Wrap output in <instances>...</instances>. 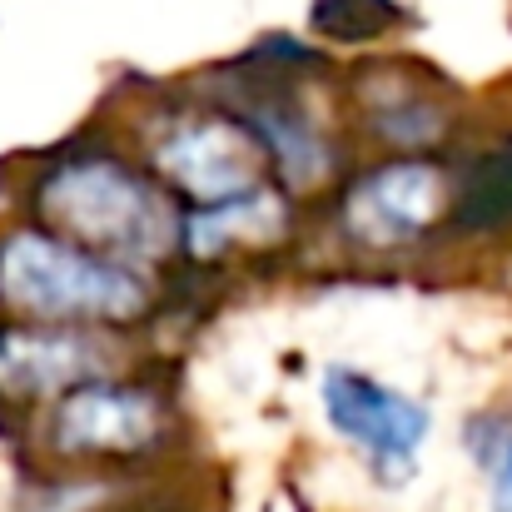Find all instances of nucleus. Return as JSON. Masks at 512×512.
<instances>
[{"instance_id": "obj_11", "label": "nucleus", "mask_w": 512, "mask_h": 512, "mask_svg": "<svg viewBox=\"0 0 512 512\" xmlns=\"http://www.w3.org/2000/svg\"><path fill=\"white\" fill-rule=\"evenodd\" d=\"M453 224L483 234L512 224V155H488L453 194Z\"/></svg>"}, {"instance_id": "obj_5", "label": "nucleus", "mask_w": 512, "mask_h": 512, "mask_svg": "<svg viewBox=\"0 0 512 512\" xmlns=\"http://www.w3.org/2000/svg\"><path fill=\"white\" fill-rule=\"evenodd\" d=\"M458 184L433 155H393L348 179L339 194V229L348 244L388 254L428 239L443 219H453Z\"/></svg>"}, {"instance_id": "obj_9", "label": "nucleus", "mask_w": 512, "mask_h": 512, "mask_svg": "<svg viewBox=\"0 0 512 512\" xmlns=\"http://www.w3.org/2000/svg\"><path fill=\"white\" fill-rule=\"evenodd\" d=\"M239 115L259 130L269 160L279 165L294 194H309L334 174V145L319 130V120L304 110V100L289 90V80L274 75L269 85H259L249 100H239Z\"/></svg>"}, {"instance_id": "obj_1", "label": "nucleus", "mask_w": 512, "mask_h": 512, "mask_svg": "<svg viewBox=\"0 0 512 512\" xmlns=\"http://www.w3.org/2000/svg\"><path fill=\"white\" fill-rule=\"evenodd\" d=\"M30 204L45 229L135 264H165L184 239V214L160 174H145L110 150H65L30 184Z\"/></svg>"}, {"instance_id": "obj_2", "label": "nucleus", "mask_w": 512, "mask_h": 512, "mask_svg": "<svg viewBox=\"0 0 512 512\" xmlns=\"http://www.w3.org/2000/svg\"><path fill=\"white\" fill-rule=\"evenodd\" d=\"M0 309L30 324H90L125 329L150 319V269L105 259L45 224H15L0 234Z\"/></svg>"}, {"instance_id": "obj_3", "label": "nucleus", "mask_w": 512, "mask_h": 512, "mask_svg": "<svg viewBox=\"0 0 512 512\" xmlns=\"http://www.w3.org/2000/svg\"><path fill=\"white\" fill-rule=\"evenodd\" d=\"M174 433V413L165 393L150 383H125L120 373L90 378L60 393L40 418V448L50 463L90 468L95 463H135L165 448Z\"/></svg>"}, {"instance_id": "obj_8", "label": "nucleus", "mask_w": 512, "mask_h": 512, "mask_svg": "<svg viewBox=\"0 0 512 512\" xmlns=\"http://www.w3.org/2000/svg\"><path fill=\"white\" fill-rule=\"evenodd\" d=\"M358 115L363 130L393 155H428L453 130V105L443 90L408 65H373L358 75Z\"/></svg>"}, {"instance_id": "obj_7", "label": "nucleus", "mask_w": 512, "mask_h": 512, "mask_svg": "<svg viewBox=\"0 0 512 512\" xmlns=\"http://www.w3.org/2000/svg\"><path fill=\"white\" fill-rule=\"evenodd\" d=\"M319 403L343 443H353L383 483H403L418 463V448L428 443V408L408 398L403 388L378 383L358 368H329Z\"/></svg>"}, {"instance_id": "obj_13", "label": "nucleus", "mask_w": 512, "mask_h": 512, "mask_svg": "<svg viewBox=\"0 0 512 512\" xmlns=\"http://www.w3.org/2000/svg\"><path fill=\"white\" fill-rule=\"evenodd\" d=\"M478 458L493 473V512H512V423L493 433V448H483Z\"/></svg>"}, {"instance_id": "obj_6", "label": "nucleus", "mask_w": 512, "mask_h": 512, "mask_svg": "<svg viewBox=\"0 0 512 512\" xmlns=\"http://www.w3.org/2000/svg\"><path fill=\"white\" fill-rule=\"evenodd\" d=\"M120 329H90V324H30L5 319L0 324V403L5 408H35L55 403L60 393L110 378L125 368Z\"/></svg>"}, {"instance_id": "obj_4", "label": "nucleus", "mask_w": 512, "mask_h": 512, "mask_svg": "<svg viewBox=\"0 0 512 512\" xmlns=\"http://www.w3.org/2000/svg\"><path fill=\"white\" fill-rule=\"evenodd\" d=\"M145 155H150V170L170 189L189 194L194 204L249 194L269 174V150L259 130L239 110H219V105H204V110L194 105V110L165 115Z\"/></svg>"}, {"instance_id": "obj_12", "label": "nucleus", "mask_w": 512, "mask_h": 512, "mask_svg": "<svg viewBox=\"0 0 512 512\" xmlns=\"http://www.w3.org/2000/svg\"><path fill=\"white\" fill-rule=\"evenodd\" d=\"M314 30L324 40H339V45H358V40H378L388 35L403 10L398 0H314Z\"/></svg>"}, {"instance_id": "obj_10", "label": "nucleus", "mask_w": 512, "mask_h": 512, "mask_svg": "<svg viewBox=\"0 0 512 512\" xmlns=\"http://www.w3.org/2000/svg\"><path fill=\"white\" fill-rule=\"evenodd\" d=\"M289 239V199L284 189H274L269 179L249 194L219 199V204H199L194 214H184V254L194 264H219L224 254H254V249H274Z\"/></svg>"}]
</instances>
